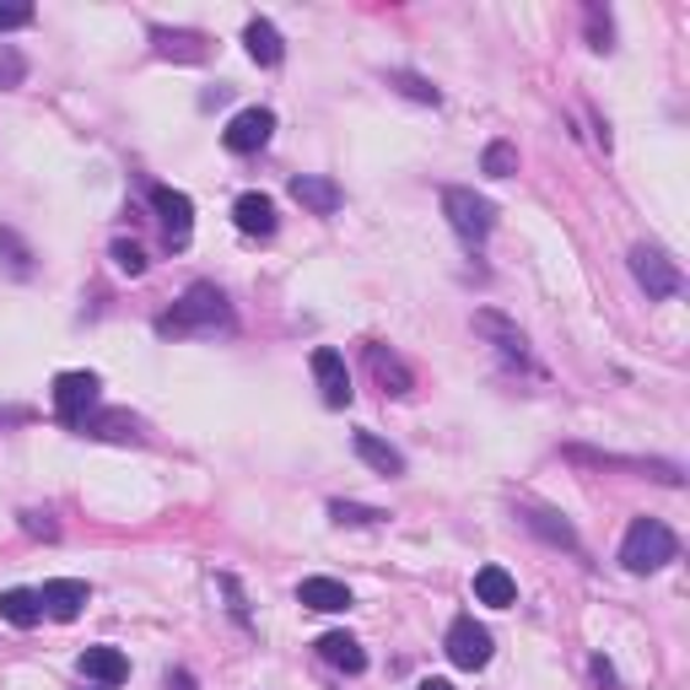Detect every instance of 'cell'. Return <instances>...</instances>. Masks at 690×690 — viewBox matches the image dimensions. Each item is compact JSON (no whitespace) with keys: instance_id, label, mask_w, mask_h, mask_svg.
<instances>
[{"instance_id":"obj_1","label":"cell","mask_w":690,"mask_h":690,"mask_svg":"<svg viewBox=\"0 0 690 690\" xmlns=\"http://www.w3.org/2000/svg\"><path fill=\"white\" fill-rule=\"evenodd\" d=\"M233 325V308H227V297L216 291V286H189L184 291V302L173 308L163 319V334H210V329H227Z\"/></svg>"},{"instance_id":"obj_2","label":"cell","mask_w":690,"mask_h":690,"mask_svg":"<svg viewBox=\"0 0 690 690\" xmlns=\"http://www.w3.org/2000/svg\"><path fill=\"white\" fill-rule=\"evenodd\" d=\"M674 550H680V539L658 524V518H637V524L626 528V539H620V567L637 571V577H648V571L669 567Z\"/></svg>"},{"instance_id":"obj_3","label":"cell","mask_w":690,"mask_h":690,"mask_svg":"<svg viewBox=\"0 0 690 690\" xmlns=\"http://www.w3.org/2000/svg\"><path fill=\"white\" fill-rule=\"evenodd\" d=\"M443 210H447V227H453L464 244H481L491 227H496L491 200H481L475 189H443Z\"/></svg>"},{"instance_id":"obj_4","label":"cell","mask_w":690,"mask_h":690,"mask_svg":"<svg viewBox=\"0 0 690 690\" xmlns=\"http://www.w3.org/2000/svg\"><path fill=\"white\" fill-rule=\"evenodd\" d=\"M92 410H97V378L92 372H60L54 378V415L65 426H82Z\"/></svg>"},{"instance_id":"obj_5","label":"cell","mask_w":690,"mask_h":690,"mask_svg":"<svg viewBox=\"0 0 690 690\" xmlns=\"http://www.w3.org/2000/svg\"><path fill=\"white\" fill-rule=\"evenodd\" d=\"M447 658H453L459 669H470V674L491 663V631L475 615H459V620L447 626Z\"/></svg>"},{"instance_id":"obj_6","label":"cell","mask_w":690,"mask_h":690,"mask_svg":"<svg viewBox=\"0 0 690 690\" xmlns=\"http://www.w3.org/2000/svg\"><path fill=\"white\" fill-rule=\"evenodd\" d=\"M152 210H157V222H163L167 244H189V233H195V200H189L184 189L157 184V189H152Z\"/></svg>"},{"instance_id":"obj_7","label":"cell","mask_w":690,"mask_h":690,"mask_svg":"<svg viewBox=\"0 0 690 690\" xmlns=\"http://www.w3.org/2000/svg\"><path fill=\"white\" fill-rule=\"evenodd\" d=\"M631 276L648 286V297H674L680 291V270H674V259L669 254H658V248H631Z\"/></svg>"},{"instance_id":"obj_8","label":"cell","mask_w":690,"mask_h":690,"mask_svg":"<svg viewBox=\"0 0 690 690\" xmlns=\"http://www.w3.org/2000/svg\"><path fill=\"white\" fill-rule=\"evenodd\" d=\"M270 135H276V114L270 109H244L238 120L227 124V152H238V157H248V152H259V146H270Z\"/></svg>"},{"instance_id":"obj_9","label":"cell","mask_w":690,"mask_h":690,"mask_svg":"<svg viewBox=\"0 0 690 690\" xmlns=\"http://www.w3.org/2000/svg\"><path fill=\"white\" fill-rule=\"evenodd\" d=\"M313 378H319V394H325L329 410H346L351 405V372H346V357L319 346L313 351Z\"/></svg>"},{"instance_id":"obj_10","label":"cell","mask_w":690,"mask_h":690,"mask_svg":"<svg viewBox=\"0 0 690 690\" xmlns=\"http://www.w3.org/2000/svg\"><path fill=\"white\" fill-rule=\"evenodd\" d=\"M43 599V615H54V620H76L82 615V605L92 599V588H86L82 577H49L39 588Z\"/></svg>"},{"instance_id":"obj_11","label":"cell","mask_w":690,"mask_h":690,"mask_svg":"<svg viewBox=\"0 0 690 690\" xmlns=\"http://www.w3.org/2000/svg\"><path fill=\"white\" fill-rule=\"evenodd\" d=\"M291 200L302 205V210H313V216H334L340 210V184L334 178H319V173H297L291 178Z\"/></svg>"},{"instance_id":"obj_12","label":"cell","mask_w":690,"mask_h":690,"mask_svg":"<svg viewBox=\"0 0 690 690\" xmlns=\"http://www.w3.org/2000/svg\"><path fill=\"white\" fill-rule=\"evenodd\" d=\"M233 222H238L244 238H270V233H276V200L248 189V195H238V205H233Z\"/></svg>"},{"instance_id":"obj_13","label":"cell","mask_w":690,"mask_h":690,"mask_svg":"<svg viewBox=\"0 0 690 690\" xmlns=\"http://www.w3.org/2000/svg\"><path fill=\"white\" fill-rule=\"evenodd\" d=\"M367 367H372V378L383 383V394H394V400H405L410 389H415V378H410V367L394 357V351H383V346H367Z\"/></svg>"},{"instance_id":"obj_14","label":"cell","mask_w":690,"mask_h":690,"mask_svg":"<svg viewBox=\"0 0 690 690\" xmlns=\"http://www.w3.org/2000/svg\"><path fill=\"white\" fill-rule=\"evenodd\" d=\"M297 605L325 609V615H340V609H351V588H346V583H334V577H302Z\"/></svg>"},{"instance_id":"obj_15","label":"cell","mask_w":690,"mask_h":690,"mask_svg":"<svg viewBox=\"0 0 690 690\" xmlns=\"http://www.w3.org/2000/svg\"><path fill=\"white\" fill-rule=\"evenodd\" d=\"M82 674L86 680H97V686H124L130 680V658L120 648H86L82 652Z\"/></svg>"},{"instance_id":"obj_16","label":"cell","mask_w":690,"mask_h":690,"mask_svg":"<svg viewBox=\"0 0 690 690\" xmlns=\"http://www.w3.org/2000/svg\"><path fill=\"white\" fill-rule=\"evenodd\" d=\"M244 49H248V60H254V65H281V54H286L276 22H265V17H254V22L244 28Z\"/></svg>"},{"instance_id":"obj_17","label":"cell","mask_w":690,"mask_h":690,"mask_svg":"<svg viewBox=\"0 0 690 690\" xmlns=\"http://www.w3.org/2000/svg\"><path fill=\"white\" fill-rule=\"evenodd\" d=\"M475 599L491 605V609L518 605V583H513V571H507V567H481V571H475Z\"/></svg>"},{"instance_id":"obj_18","label":"cell","mask_w":690,"mask_h":690,"mask_svg":"<svg viewBox=\"0 0 690 690\" xmlns=\"http://www.w3.org/2000/svg\"><path fill=\"white\" fill-rule=\"evenodd\" d=\"M319 658L334 663V669H346V674H362V669H367L362 642H357V637H346V631H329V637H319Z\"/></svg>"},{"instance_id":"obj_19","label":"cell","mask_w":690,"mask_h":690,"mask_svg":"<svg viewBox=\"0 0 690 690\" xmlns=\"http://www.w3.org/2000/svg\"><path fill=\"white\" fill-rule=\"evenodd\" d=\"M357 459L372 464L378 475H405V453H400V447H389L378 432H357Z\"/></svg>"},{"instance_id":"obj_20","label":"cell","mask_w":690,"mask_h":690,"mask_svg":"<svg viewBox=\"0 0 690 690\" xmlns=\"http://www.w3.org/2000/svg\"><path fill=\"white\" fill-rule=\"evenodd\" d=\"M82 426H86V437H103V443H135V437H141L135 415H124V410H103V415L92 410Z\"/></svg>"},{"instance_id":"obj_21","label":"cell","mask_w":690,"mask_h":690,"mask_svg":"<svg viewBox=\"0 0 690 690\" xmlns=\"http://www.w3.org/2000/svg\"><path fill=\"white\" fill-rule=\"evenodd\" d=\"M152 39H157V54L163 60H205V33H184V28H152Z\"/></svg>"},{"instance_id":"obj_22","label":"cell","mask_w":690,"mask_h":690,"mask_svg":"<svg viewBox=\"0 0 690 690\" xmlns=\"http://www.w3.org/2000/svg\"><path fill=\"white\" fill-rule=\"evenodd\" d=\"M0 620H11V626H39L43 620V599L33 594V588H6L0 594Z\"/></svg>"},{"instance_id":"obj_23","label":"cell","mask_w":690,"mask_h":690,"mask_svg":"<svg viewBox=\"0 0 690 690\" xmlns=\"http://www.w3.org/2000/svg\"><path fill=\"white\" fill-rule=\"evenodd\" d=\"M524 524L539 534V539H550V545H562V550H577V534H571L567 518H556V513H545V507H524Z\"/></svg>"},{"instance_id":"obj_24","label":"cell","mask_w":690,"mask_h":690,"mask_svg":"<svg viewBox=\"0 0 690 690\" xmlns=\"http://www.w3.org/2000/svg\"><path fill=\"white\" fill-rule=\"evenodd\" d=\"M475 329L486 334V340H496L507 357H524V329L518 325H507L502 313H475Z\"/></svg>"},{"instance_id":"obj_25","label":"cell","mask_w":690,"mask_h":690,"mask_svg":"<svg viewBox=\"0 0 690 690\" xmlns=\"http://www.w3.org/2000/svg\"><path fill=\"white\" fill-rule=\"evenodd\" d=\"M481 173H491V178H507V173H518V146H513V141H491L486 157H481Z\"/></svg>"},{"instance_id":"obj_26","label":"cell","mask_w":690,"mask_h":690,"mask_svg":"<svg viewBox=\"0 0 690 690\" xmlns=\"http://www.w3.org/2000/svg\"><path fill=\"white\" fill-rule=\"evenodd\" d=\"M583 22H588V49L609 54V49H615V22H609L605 6H588V11H583Z\"/></svg>"},{"instance_id":"obj_27","label":"cell","mask_w":690,"mask_h":690,"mask_svg":"<svg viewBox=\"0 0 690 690\" xmlns=\"http://www.w3.org/2000/svg\"><path fill=\"white\" fill-rule=\"evenodd\" d=\"M389 86H400L405 97H415V103H432V109L443 103V92L426 82V76H415V71H389Z\"/></svg>"},{"instance_id":"obj_28","label":"cell","mask_w":690,"mask_h":690,"mask_svg":"<svg viewBox=\"0 0 690 690\" xmlns=\"http://www.w3.org/2000/svg\"><path fill=\"white\" fill-rule=\"evenodd\" d=\"M329 518H334V524H378V518H389V513L362 507V502H329Z\"/></svg>"},{"instance_id":"obj_29","label":"cell","mask_w":690,"mask_h":690,"mask_svg":"<svg viewBox=\"0 0 690 690\" xmlns=\"http://www.w3.org/2000/svg\"><path fill=\"white\" fill-rule=\"evenodd\" d=\"M33 22V6L28 0H6L0 6V33H17V28H28Z\"/></svg>"},{"instance_id":"obj_30","label":"cell","mask_w":690,"mask_h":690,"mask_svg":"<svg viewBox=\"0 0 690 690\" xmlns=\"http://www.w3.org/2000/svg\"><path fill=\"white\" fill-rule=\"evenodd\" d=\"M114 265H120L124 276H146V254H141L135 244H124V238L114 244Z\"/></svg>"},{"instance_id":"obj_31","label":"cell","mask_w":690,"mask_h":690,"mask_svg":"<svg viewBox=\"0 0 690 690\" xmlns=\"http://www.w3.org/2000/svg\"><path fill=\"white\" fill-rule=\"evenodd\" d=\"M17 82H22V54L6 49V54H0V86H17Z\"/></svg>"},{"instance_id":"obj_32","label":"cell","mask_w":690,"mask_h":690,"mask_svg":"<svg viewBox=\"0 0 690 690\" xmlns=\"http://www.w3.org/2000/svg\"><path fill=\"white\" fill-rule=\"evenodd\" d=\"M28 534H54V524H49V518H39V513H28Z\"/></svg>"},{"instance_id":"obj_33","label":"cell","mask_w":690,"mask_h":690,"mask_svg":"<svg viewBox=\"0 0 690 690\" xmlns=\"http://www.w3.org/2000/svg\"><path fill=\"white\" fill-rule=\"evenodd\" d=\"M167 690H195V680H189V674L178 669V674H167Z\"/></svg>"},{"instance_id":"obj_34","label":"cell","mask_w":690,"mask_h":690,"mask_svg":"<svg viewBox=\"0 0 690 690\" xmlns=\"http://www.w3.org/2000/svg\"><path fill=\"white\" fill-rule=\"evenodd\" d=\"M415 690H453V686H447V680H421Z\"/></svg>"},{"instance_id":"obj_35","label":"cell","mask_w":690,"mask_h":690,"mask_svg":"<svg viewBox=\"0 0 690 690\" xmlns=\"http://www.w3.org/2000/svg\"><path fill=\"white\" fill-rule=\"evenodd\" d=\"M97 690H109V686H97Z\"/></svg>"}]
</instances>
